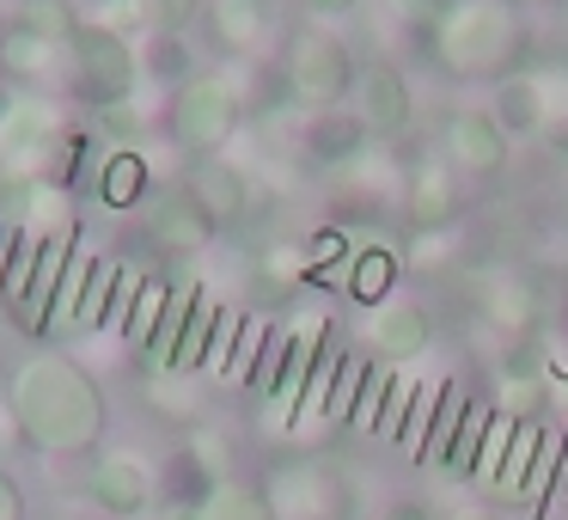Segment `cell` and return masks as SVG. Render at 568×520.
Wrapping results in <instances>:
<instances>
[{"instance_id": "1", "label": "cell", "mask_w": 568, "mask_h": 520, "mask_svg": "<svg viewBox=\"0 0 568 520\" xmlns=\"http://www.w3.org/2000/svg\"><path fill=\"white\" fill-rule=\"evenodd\" d=\"M7 410H13V422H19V441L50 453V459L99 453L104 422H111L104 386L92 380L68 349H31V356L7 373Z\"/></svg>"}, {"instance_id": "2", "label": "cell", "mask_w": 568, "mask_h": 520, "mask_svg": "<svg viewBox=\"0 0 568 520\" xmlns=\"http://www.w3.org/2000/svg\"><path fill=\"white\" fill-rule=\"evenodd\" d=\"M428 56L453 80H489L495 87V80L519 74L526 19H519V7H507V0H446Z\"/></svg>"}, {"instance_id": "3", "label": "cell", "mask_w": 568, "mask_h": 520, "mask_svg": "<svg viewBox=\"0 0 568 520\" xmlns=\"http://www.w3.org/2000/svg\"><path fill=\"white\" fill-rule=\"evenodd\" d=\"M239 123H245V87H239V74H221V68L190 74L184 87L165 99V136L184 153H196V160L221 153L226 141L239 136Z\"/></svg>"}, {"instance_id": "4", "label": "cell", "mask_w": 568, "mask_h": 520, "mask_svg": "<svg viewBox=\"0 0 568 520\" xmlns=\"http://www.w3.org/2000/svg\"><path fill=\"white\" fill-rule=\"evenodd\" d=\"M355 56L336 38L331 26H300L282 50V92L300 104V111H336V104L355 99Z\"/></svg>"}, {"instance_id": "5", "label": "cell", "mask_w": 568, "mask_h": 520, "mask_svg": "<svg viewBox=\"0 0 568 520\" xmlns=\"http://www.w3.org/2000/svg\"><path fill=\"white\" fill-rule=\"evenodd\" d=\"M62 68H68V87L87 111H104V104H123L141 92V56H135V38L123 31H104V26H80L74 43L62 50Z\"/></svg>"}, {"instance_id": "6", "label": "cell", "mask_w": 568, "mask_h": 520, "mask_svg": "<svg viewBox=\"0 0 568 520\" xmlns=\"http://www.w3.org/2000/svg\"><path fill=\"white\" fill-rule=\"evenodd\" d=\"M221 478H233V447H226V434L214 422H190L184 441L160 466V502L172 508V520H190Z\"/></svg>"}, {"instance_id": "7", "label": "cell", "mask_w": 568, "mask_h": 520, "mask_svg": "<svg viewBox=\"0 0 568 520\" xmlns=\"http://www.w3.org/2000/svg\"><path fill=\"white\" fill-rule=\"evenodd\" d=\"M87 502L111 520H148L160 508V466L129 447H104L87 459Z\"/></svg>"}, {"instance_id": "8", "label": "cell", "mask_w": 568, "mask_h": 520, "mask_svg": "<svg viewBox=\"0 0 568 520\" xmlns=\"http://www.w3.org/2000/svg\"><path fill=\"white\" fill-rule=\"evenodd\" d=\"M263 496H270L275 520H348V514H355L348 478H343V471H331V466H318V459H300V466L270 471Z\"/></svg>"}, {"instance_id": "9", "label": "cell", "mask_w": 568, "mask_h": 520, "mask_svg": "<svg viewBox=\"0 0 568 520\" xmlns=\"http://www.w3.org/2000/svg\"><path fill=\"white\" fill-rule=\"evenodd\" d=\"M397 209H404V227L409 233H446V227L465 214V178L446 153H428L404 172L397 184Z\"/></svg>"}, {"instance_id": "10", "label": "cell", "mask_w": 568, "mask_h": 520, "mask_svg": "<svg viewBox=\"0 0 568 520\" xmlns=\"http://www.w3.org/2000/svg\"><path fill=\"white\" fill-rule=\"evenodd\" d=\"M440 153L458 166V178H501L514 160V141L489 117V104H458L440 129Z\"/></svg>"}, {"instance_id": "11", "label": "cell", "mask_w": 568, "mask_h": 520, "mask_svg": "<svg viewBox=\"0 0 568 520\" xmlns=\"http://www.w3.org/2000/svg\"><path fill=\"white\" fill-rule=\"evenodd\" d=\"M470 307H477V319L489 324L495 337H507V343H526L544 324V294H538V282L519 276V270L477 276V282H470Z\"/></svg>"}, {"instance_id": "12", "label": "cell", "mask_w": 568, "mask_h": 520, "mask_svg": "<svg viewBox=\"0 0 568 520\" xmlns=\"http://www.w3.org/2000/svg\"><path fill=\"white\" fill-rule=\"evenodd\" d=\"M361 343H367V356H379L385 368H404V361L428 356L434 312L422 307V300H409V294H392V300H379V307H367V319H361Z\"/></svg>"}, {"instance_id": "13", "label": "cell", "mask_w": 568, "mask_h": 520, "mask_svg": "<svg viewBox=\"0 0 568 520\" xmlns=\"http://www.w3.org/2000/svg\"><path fill=\"white\" fill-rule=\"evenodd\" d=\"M294 148H300V160H306L312 172L343 178L348 166H361L373 153V136H367V123L355 117V104H336V111H306Z\"/></svg>"}, {"instance_id": "14", "label": "cell", "mask_w": 568, "mask_h": 520, "mask_svg": "<svg viewBox=\"0 0 568 520\" xmlns=\"http://www.w3.org/2000/svg\"><path fill=\"white\" fill-rule=\"evenodd\" d=\"M355 117L367 123L373 141H397L409 136V123H416V92H409V74L397 62H367L355 74Z\"/></svg>"}, {"instance_id": "15", "label": "cell", "mask_w": 568, "mask_h": 520, "mask_svg": "<svg viewBox=\"0 0 568 520\" xmlns=\"http://www.w3.org/2000/svg\"><path fill=\"white\" fill-rule=\"evenodd\" d=\"M62 141V111L50 99H19V111L0 123V172H19V178H43L50 172V153Z\"/></svg>"}, {"instance_id": "16", "label": "cell", "mask_w": 568, "mask_h": 520, "mask_svg": "<svg viewBox=\"0 0 568 520\" xmlns=\"http://www.w3.org/2000/svg\"><path fill=\"white\" fill-rule=\"evenodd\" d=\"M324 337H331V319L324 312H306V319L287 331V349H282V380L275 392L263 398V422L282 434H294V417H300V398H306V380H312V361H318Z\"/></svg>"}, {"instance_id": "17", "label": "cell", "mask_w": 568, "mask_h": 520, "mask_svg": "<svg viewBox=\"0 0 568 520\" xmlns=\"http://www.w3.org/2000/svg\"><path fill=\"white\" fill-rule=\"evenodd\" d=\"M214 233H221V227H214V214L202 209L184 184L160 190V197L148 202V239L165 251V258H202V251L214 246Z\"/></svg>"}, {"instance_id": "18", "label": "cell", "mask_w": 568, "mask_h": 520, "mask_svg": "<svg viewBox=\"0 0 568 520\" xmlns=\"http://www.w3.org/2000/svg\"><path fill=\"white\" fill-rule=\"evenodd\" d=\"M184 190L214 214V227H239L251 214V172L239 160H226V153H209V160L190 166Z\"/></svg>"}, {"instance_id": "19", "label": "cell", "mask_w": 568, "mask_h": 520, "mask_svg": "<svg viewBox=\"0 0 568 520\" xmlns=\"http://www.w3.org/2000/svg\"><path fill=\"white\" fill-rule=\"evenodd\" d=\"M489 117L507 129V141H531V136H544L550 129V80H538V74H507V80H495L489 87Z\"/></svg>"}, {"instance_id": "20", "label": "cell", "mask_w": 568, "mask_h": 520, "mask_svg": "<svg viewBox=\"0 0 568 520\" xmlns=\"http://www.w3.org/2000/svg\"><path fill=\"white\" fill-rule=\"evenodd\" d=\"M92 197L104 202L111 214H129V209H148L153 197H160V184H153V166L141 148H111L99 160V172H92Z\"/></svg>"}, {"instance_id": "21", "label": "cell", "mask_w": 568, "mask_h": 520, "mask_svg": "<svg viewBox=\"0 0 568 520\" xmlns=\"http://www.w3.org/2000/svg\"><path fill=\"white\" fill-rule=\"evenodd\" d=\"M135 56H141V87H160L165 99H172L190 74H202L190 38L184 31H165V26H153L148 38H135Z\"/></svg>"}, {"instance_id": "22", "label": "cell", "mask_w": 568, "mask_h": 520, "mask_svg": "<svg viewBox=\"0 0 568 520\" xmlns=\"http://www.w3.org/2000/svg\"><path fill=\"white\" fill-rule=\"evenodd\" d=\"M209 31L226 56H257L270 38V0H209Z\"/></svg>"}, {"instance_id": "23", "label": "cell", "mask_w": 568, "mask_h": 520, "mask_svg": "<svg viewBox=\"0 0 568 520\" xmlns=\"http://www.w3.org/2000/svg\"><path fill=\"white\" fill-rule=\"evenodd\" d=\"M62 68V43L38 38L26 26H0V74L13 87H31V80H50Z\"/></svg>"}, {"instance_id": "24", "label": "cell", "mask_w": 568, "mask_h": 520, "mask_svg": "<svg viewBox=\"0 0 568 520\" xmlns=\"http://www.w3.org/2000/svg\"><path fill=\"white\" fill-rule=\"evenodd\" d=\"M489 404L514 422H544V404H550V373H544V361H514V368H501Z\"/></svg>"}, {"instance_id": "25", "label": "cell", "mask_w": 568, "mask_h": 520, "mask_svg": "<svg viewBox=\"0 0 568 520\" xmlns=\"http://www.w3.org/2000/svg\"><path fill=\"white\" fill-rule=\"evenodd\" d=\"M141 404H148L153 417H165V422H178V429H190V422H202V373L153 368L148 386H141Z\"/></svg>"}, {"instance_id": "26", "label": "cell", "mask_w": 568, "mask_h": 520, "mask_svg": "<svg viewBox=\"0 0 568 520\" xmlns=\"http://www.w3.org/2000/svg\"><path fill=\"white\" fill-rule=\"evenodd\" d=\"M343 294L361 300V307H379V300L397 294V251L392 246H361L343 270Z\"/></svg>"}, {"instance_id": "27", "label": "cell", "mask_w": 568, "mask_h": 520, "mask_svg": "<svg viewBox=\"0 0 568 520\" xmlns=\"http://www.w3.org/2000/svg\"><path fill=\"white\" fill-rule=\"evenodd\" d=\"M434 410H440V380H434V386L409 380V398H404V417H397V434H392V447H397L404 459H416V466H428Z\"/></svg>"}, {"instance_id": "28", "label": "cell", "mask_w": 568, "mask_h": 520, "mask_svg": "<svg viewBox=\"0 0 568 520\" xmlns=\"http://www.w3.org/2000/svg\"><path fill=\"white\" fill-rule=\"evenodd\" d=\"M190 520H275V508H270V496H263V483L221 478L209 496H202V508Z\"/></svg>"}, {"instance_id": "29", "label": "cell", "mask_w": 568, "mask_h": 520, "mask_svg": "<svg viewBox=\"0 0 568 520\" xmlns=\"http://www.w3.org/2000/svg\"><path fill=\"white\" fill-rule=\"evenodd\" d=\"M165 307H172V282H165V276H141L135 300H129V324H123V343L135 349V356L153 349V337H160V324H165Z\"/></svg>"}, {"instance_id": "30", "label": "cell", "mask_w": 568, "mask_h": 520, "mask_svg": "<svg viewBox=\"0 0 568 520\" xmlns=\"http://www.w3.org/2000/svg\"><path fill=\"white\" fill-rule=\"evenodd\" d=\"M13 26H26V31H38V38H50V43H74V31L87 26V13H80L74 0H19V13H13Z\"/></svg>"}, {"instance_id": "31", "label": "cell", "mask_w": 568, "mask_h": 520, "mask_svg": "<svg viewBox=\"0 0 568 520\" xmlns=\"http://www.w3.org/2000/svg\"><path fill=\"white\" fill-rule=\"evenodd\" d=\"M92 136L104 141V148H141L148 141V99H123V104H104V111H92Z\"/></svg>"}, {"instance_id": "32", "label": "cell", "mask_w": 568, "mask_h": 520, "mask_svg": "<svg viewBox=\"0 0 568 520\" xmlns=\"http://www.w3.org/2000/svg\"><path fill=\"white\" fill-rule=\"evenodd\" d=\"M367 373H373V361H361L355 349H343V356H336L331 398H324V422H331V429H348V410H355V398H361V386H367Z\"/></svg>"}, {"instance_id": "33", "label": "cell", "mask_w": 568, "mask_h": 520, "mask_svg": "<svg viewBox=\"0 0 568 520\" xmlns=\"http://www.w3.org/2000/svg\"><path fill=\"white\" fill-rule=\"evenodd\" d=\"M385 13H392L397 26L409 31V38L434 43V31H440V13H446V0H385Z\"/></svg>"}, {"instance_id": "34", "label": "cell", "mask_w": 568, "mask_h": 520, "mask_svg": "<svg viewBox=\"0 0 568 520\" xmlns=\"http://www.w3.org/2000/svg\"><path fill=\"white\" fill-rule=\"evenodd\" d=\"M148 13H153V26H165V31H190L209 13V0H148Z\"/></svg>"}, {"instance_id": "35", "label": "cell", "mask_w": 568, "mask_h": 520, "mask_svg": "<svg viewBox=\"0 0 568 520\" xmlns=\"http://www.w3.org/2000/svg\"><path fill=\"white\" fill-rule=\"evenodd\" d=\"M367 0H306V19L312 26H343V19H361Z\"/></svg>"}, {"instance_id": "36", "label": "cell", "mask_w": 568, "mask_h": 520, "mask_svg": "<svg viewBox=\"0 0 568 520\" xmlns=\"http://www.w3.org/2000/svg\"><path fill=\"white\" fill-rule=\"evenodd\" d=\"M556 508H562V514H568V434H562V459H556V478H550V496H544V502L531 508V514H538V520H550Z\"/></svg>"}, {"instance_id": "37", "label": "cell", "mask_w": 568, "mask_h": 520, "mask_svg": "<svg viewBox=\"0 0 568 520\" xmlns=\"http://www.w3.org/2000/svg\"><path fill=\"white\" fill-rule=\"evenodd\" d=\"M379 520H440V508H434L428 496H392V502L379 508Z\"/></svg>"}, {"instance_id": "38", "label": "cell", "mask_w": 568, "mask_h": 520, "mask_svg": "<svg viewBox=\"0 0 568 520\" xmlns=\"http://www.w3.org/2000/svg\"><path fill=\"white\" fill-rule=\"evenodd\" d=\"M31 508H26V490H19V478L7 466H0V520H26Z\"/></svg>"}, {"instance_id": "39", "label": "cell", "mask_w": 568, "mask_h": 520, "mask_svg": "<svg viewBox=\"0 0 568 520\" xmlns=\"http://www.w3.org/2000/svg\"><path fill=\"white\" fill-rule=\"evenodd\" d=\"M544 141L568 160V99H556V87H550V129H544Z\"/></svg>"}, {"instance_id": "40", "label": "cell", "mask_w": 568, "mask_h": 520, "mask_svg": "<svg viewBox=\"0 0 568 520\" xmlns=\"http://www.w3.org/2000/svg\"><path fill=\"white\" fill-rule=\"evenodd\" d=\"M446 520H501V508L495 502H465V508H453Z\"/></svg>"}, {"instance_id": "41", "label": "cell", "mask_w": 568, "mask_h": 520, "mask_svg": "<svg viewBox=\"0 0 568 520\" xmlns=\"http://www.w3.org/2000/svg\"><path fill=\"white\" fill-rule=\"evenodd\" d=\"M19 99H26V87H13V80L0 74V123H7V117L19 111Z\"/></svg>"}, {"instance_id": "42", "label": "cell", "mask_w": 568, "mask_h": 520, "mask_svg": "<svg viewBox=\"0 0 568 520\" xmlns=\"http://www.w3.org/2000/svg\"><path fill=\"white\" fill-rule=\"evenodd\" d=\"M74 7H87V19H99V13H111V7H123V0H74Z\"/></svg>"}, {"instance_id": "43", "label": "cell", "mask_w": 568, "mask_h": 520, "mask_svg": "<svg viewBox=\"0 0 568 520\" xmlns=\"http://www.w3.org/2000/svg\"><path fill=\"white\" fill-rule=\"evenodd\" d=\"M507 7H519V13H531V7H556V0H507Z\"/></svg>"}]
</instances>
